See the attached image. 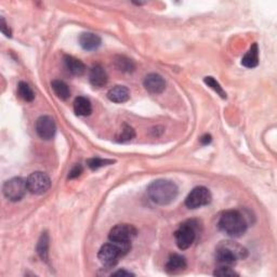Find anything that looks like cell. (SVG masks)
<instances>
[{
  "label": "cell",
  "instance_id": "5b68a950",
  "mask_svg": "<svg viewBox=\"0 0 277 277\" xmlns=\"http://www.w3.org/2000/svg\"><path fill=\"white\" fill-rule=\"evenodd\" d=\"M195 220H189V221L182 223L179 229L174 233V238L176 246L179 249L186 250L194 244L197 238V233L200 230V226Z\"/></svg>",
  "mask_w": 277,
  "mask_h": 277
},
{
  "label": "cell",
  "instance_id": "277c9868",
  "mask_svg": "<svg viewBox=\"0 0 277 277\" xmlns=\"http://www.w3.org/2000/svg\"><path fill=\"white\" fill-rule=\"evenodd\" d=\"M130 248L131 246L117 245L111 241L109 244H104L100 248V250H99L98 253V258L104 266L113 267L118 263L120 258L128 253V251L130 250Z\"/></svg>",
  "mask_w": 277,
  "mask_h": 277
},
{
  "label": "cell",
  "instance_id": "30bf717a",
  "mask_svg": "<svg viewBox=\"0 0 277 277\" xmlns=\"http://www.w3.org/2000/svg\"><path fill=\"white\" fill-rule=\"evenodd\" d=\"M36 132L42 140H51L56 132L54 119L50 116H40L36 122Z\"/></svg>",
  "mask_w": 277,
  "mask_h": 277
},
{
  "label": "cell",
  "instance_id": "83f0119b",
  "mask_svg": "<svg viewBox=\"0 0 277 277\" xmlns=\"http://www.w3.org/2000/svg\"><path fill=\"white\" fill-rule=\"evenodd\" d=\"M2 32L6 35L7 37H11V31H10L9 26L7 25L5 18H2Z\"/></svg>",
  "mask_w": 277,
  "mask_h": 277
},
{
  "label": "cell",
  "instance_id": "4fadbf2b",
  "mask_svg": "<svg viewBox=\"0 0 277 277\" xmlns=\"http://www.w3.org/2000/svg\"><path fill=\"white\" fill-rule=\"evenodd\" d=\"M79 45L80 47L86 51H95L97 49L101 46V38L100 36H98L97 34L94 33H82L79 39Z\"/></svg>",
  "mask_w": 277,
  "mask_h": 277
},
{
  "label": "cell",
  "instance_id": "d6986e66",
  "mask_svg": "<svg viewBox=\"0 0 277 277\" xmlns=\"http://www.w3.org/2000/svg\"><path fill=\"white\" fill-rule=\"evenodd\" d=\"M51 87H52V90L54 91V94L56 95V97L60 98L61 100H67V99L69 98L70 90H69L67 84L63 80H53L51 82Z\"/></svg>",
  "mask_w": 277,
  "mask_h": 277
},
{
  "label": "cell",
  "instance_id": "cb8c5ba5",
  "mask_svg": "<svg viewBox=\"0 0 277 277\" xmlns=\"http://www.w3.org/2000/svg\"><path fill=\"white\" fill-rule=\"evenodd\" d=\"M114 160H111V159H102V158H99V157H95V158H90L88 159L87 161V165L90 169L92 170H97L99 168L101 167H104V166H109V165H112L114 164Z\"/></svg>",
  "mask_w": 277,
  "mask_h": 277
},
{
  "label": "cell",
  "instance_id": "484cf974",
  "mask_svg": "<svg viewBox=\"0 0 277 277\" xmlns=\"http://www.w3.org/2000/svg\"><path fill=\"white\" fill-rule=\"evenodd\" d=\"M214 275L216 276H237L238 274L234 271V269H232V267H224V266H219Z\"/></svg>",
  "mask_w": 277,
  "mask_h": 277
},
{
  "label": "cell",
  "instance_id": "7402d4cb",
  "mask_svg": "<svg viewBox=\"0 0 277 277\" xmlns=\"http://www.w3.org/2000/svg\"><path fill=\"white\" fill-rule=\"evenodd\" d=\"M18 94L20 98H22L24 101L26 102H32L35 99V94L33 89L30 87V84L24 82V81H20L18 84Z\"/></svg>",
  "mask_w": 277,
  "mask_h": 277
},
{
  "label": "cell",
  "instance_id": "e0dca14e",
  "mask_svg": "<svg viewBox=\"0 0 277 277\" xmlns=\"http://www.w3.org/2000/svg\"><path fill=\"white\" fill-rule=\"evenodd\" d=\"M241 64L247 68H254L259 64V48L257 44H253L248 52L241 59Z\"/></svg>",
  "mask_w": 277,
  "mask_h": 277
},
{
  "label": "cell",
  "instance_id": "f1b7e54d",
  "mask_svg": "<svg viewBox=\"0 0 277 277\" xmlns=\"http://www.w3.org/2000/svg\"><path fill=\"white\" fill-rule=\"evenodd\" d=\"M112 275H114V276H118V275L119 276H133L134 274L131 272L126 271V269H118V271L114 272Z\"/></svg>",
  "mask_w": 277,
  "mask_h": 277
},
{
  "label": "cell",
  "instance_id": "52a82bcc",
  "mask_svg": "<svg viewBox=\"0 0 277 277\" xmlns=\"http://www.w3.org/2000/svg\"><path fill=\"white\" fill-rule=\"evenodd\" d=\"M27 189V183L23 177L16 176L5 182L3 192L6 198L11 202H19L25 196Z\"/></svg>",
  "mask_w": 277,
  "mask_h": 277
},
{
  "label": "cell",
  "instance_id": "8992f818",
  "mask_svg": "<svg viewBox=\"0 0 277 277\" xmlns=\"http://www.w3.org/2000/svg\"><path fill=\"white\" fill-rule=\"evenodd\" d=\"M136 227L130 224H117L113 227L109 234V239L112 243L123 246H131V240L136 237Z\"/></svg>",
  "mask_w": 277,
  "mask_h": 277
},
{
  "label": "cell",
  "instance_id": "4316f807",
  "mask_svg": "<svg viewBox=\"0 0 277 277\" xmlns=\"http://www.w3.org/2000/svg\"><path fill=\"white\" fill-rule=\"evenodd\" d=\"M83 171V168L80 164H77L73 167V169L69 171V174H68V179H75V177H78L79 176Z\"/></svg>",
  "mask_w": 277,
  "mask_h": 277
},
{
  "label": "cell",
  "instance_id": "603a6c76",
  "mask_svg": "<svg viewBox=\"0 0 277 277\" xmlns=\"http://www.w3.org/2000/svg\"><path fill=\"white\" fill-rule=\"evenodd\" d=\"M204 81H205L206 84H207L208 87H210L215 92H217V94H218L220 97H221L222 99H226L225 91H224L223 88L221 87V84H220V83L215 79L214 77H211V76L205 77Z\"/></svg>",
  "mask_w": 277,
  "mask_h": 277
},
{
  "label": "cell",
  "instance_id": "9c48e42d",
  "mask_svg": "<svg viewBox=\"0 0 277 277\" xmlns=\"http://www.w3.org/2000/svg\"><path fill=\"white\" fill-rule=\"evenodd\" d=\"M212 196L210 191L205 187H197L188 195L186 206L189 209H197L211 203Z\"/></svg>",
  "mask_w": 277,
  "mask_h": 277
},
{
  "label": "cell",
  "instance_id": "9a60e30c",
  "mask_svg": "<svg viewBox=\"0 0 277 277\" xmlns=\"http://www.w3.org/2000/svg\"><path fill=\"white\" fill-rule=\"evenodd\" d=\"M108 98L114 103H125L130 99V92L125 86H115L108 92Z\"/></svg>",
  "mask_w": 277,
  "mask_h": 277
},
{
  "label": "cell",
  "instance_id": "7a4b0ae2",
  "mask_svg": "<svg viewBox=\"0 0 277 277\" xmlns=\"http://www.w3.org/2000/svg\"><path fill=\"white\" fill-rule=\"evenodd\" d=\"M179 189L176 184L169 180H156L147 188V195L156 205L166 206L174 202Z\"/></svg>",
  "mask_w": 277,
  "mask_h": 277
},
{
  "label": "cell",
  "instance_id": "7c38bea8",
  "mask_svg": "<svg viewBox=\"0 0 277 277\" xmlns=\"http://www.w3.org/2000/svg\"><path fill=\"white\" fill-rule=\"evenodd\" d=\"M89 81L95 88H102L108 82V74L101 65L92 66L89 73Z\"/></svg>",
  "mask_w": 277,
  "mask_h": 277
},
{
  "label": "cell",
  "instance_id": "8fae6325",
  "mask_svg": "<svg viewBox=\"0 0 277 277\" xmlns=\"http://www.w3.org/2000/svg\"><path fill=\"white\" fill-rule=\"evenodd\" d=\"M144 87L145 89L151 92V94L154 95H158L161 94L162 91L165 90L166 88V81L164 78H162L160 75L158 74H148L145 78H144Z\"/></svg>",
  "mask_w": 277,
  "mask_h": 277
},
{
  "label": "cell",
  "instance_id": "ba28073f",
  "mask_svg": "<svg viewBox=\"0 0 277 277\" xmlns=\"http://www.w3.org/2000/svg\"><path fill=\"white\" fill-rule=\"evenodd\" d=\"M26 183L28 192H31L32 194L35 195L45 194L51 187L50 177H49L48 174L41 171L33 172L32 174L28 175Z\"/></svg>",
  "mask_w": 277,
  "mask_h": 277
},
{
  "label": "cell",
  "instance_id": "5bb4252c",
  "mask_svg": "<svg viewBox=\"0 0 277 277\" xmlns=\"http://www.w3.org/2000/svg\"><path fill=\"white\" fill-rule=\"evenodd\" d=\"M188 266L187 264V260L184 257H182L181 254L173 253L169 257L165 269L166 272L169 274H176L182 272L183 269H186Z\"/></svg>",
  "mask_w": 277,
  "mask_h": 277
},
{
  "label": "cell",
  "instance_id": "6da1fadb",
  "mask_svg": "<svg viewBox=\"0 0 277 277\" xmlns=\"http://www.w3.org/2000/svg\"><path fill=\"white\" fill-rule=\"evenodd\" d=\"M248 251L245 247L231 240L220 243L216 250L217 263L224 267H233L238 260L246 259Z\"/></svg>",
  "mask_w": 277,
  "mask_h": 277
},
{
  "label": "cell",
  "instance_id": "ac0fdd59",
  "mask_svg": "<svg viewBox=\"0 0 277 277\" xmlns=\"http://www.w3.org/2000/svg\"><path fill=\"white\" fill-rule=\"evenodd\" d=\"M74 112L78 116H89L92 113V104L89 99L78 97L74 101Z\"/></svg>",
  "mask_w": 277,
  "mask_h": 277
},
{
  "label": "cell",
  "instance_id": "2e32d148",
  "mask_svg": "<svg viewBox=\"0 0 277 277\" xmlns=\"http://www.w3.org/2000/svg\"><path fill=\"white\" fill-rule=\"evenodd\" d=\"M64 63H65L68 72L75 76H81L84 73V70H86L84 64L80 60L76 59L75 56L65 55L64 56Z\"/></svg>",
  "mask_w": 277,
  "mask_h": 277
},
{
  "label": "cell",
  "instance_id": "44dd1931",
  "mask_svg": "<svg viewBox=\"0 0 277 277\" xmlns=\"http://www.w3.org/2000/svg\"><path fill=\"white\" fill-rule=\"evenodd\" d=\"M37 253L42 261H48L49 254V235L48 233H42L37 244Z\"/></svg>",
  "mask_w": 277,
  "mask_h": 277
},
{
  "label": "cell",
  "instance_id": "3957f363",
  "mask_svg": "<svg viewBox=\"0 0 277 277\" xmlns=\"http://www.w3.org/2000/svg\"><path fill=\"white\" fill-rule=\"evenodd\" d=\"M245 217L238 210H226L218 220L219 230L230 237H240L247 231Z\"/></svg>",
  "mask_w": 277,
  "mask_h": 277
},
{
  "label": "cell",
  "instance_id": "ffe728a7",
  "mask_svg": "<svg viewBox=\"0 0 277 277\" xmlns=\"http://www.w3.org/2000/svg\"><path fill=\"white\" fill-rule=\"evenodd\" d=\"M115 66L124 73H131L136 68V65L131 59L125 55H118L115 58Z\"/></svg>",
  "mask_w": 277,
  "mask_h": 277
},
{
  "label": "cell",
  "instance_id": "d4e9b609",
  "mask_svg": "<svg viewBox=\"0 0 277 277\" xmlns=\"http://www.w3.org/2000/svg\"><path fill=\"white\" fill-rule=\"evenodd\" d=\"M134 137H136V131L133 130V128L128 126V125H125L122 132H120V134L117 137V141L118 142H127V141L132 140Z\"/></svg>",
  "mask_w": 277,
  "mask_h": 277
},
{
  "label": "cell",
  "instance_id": "f546056e",
  "mask_svg": "<svg viewBox=\"0 0 277 277\" xmlns=\"http://www.w3.org/2000/svg\"><path fill=\"white\" fill-rule=\"evenodd\" d=\"M211 136H210V134H205V136H203L202 138H201V143L203 144V145H208L209 143H210V142H211Z\"/></svg>",
  "mask_w": 277,
  "mask_h": 277
}]
</instances>
